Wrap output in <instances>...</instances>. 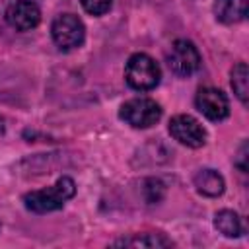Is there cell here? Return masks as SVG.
<instances>
[{"mask_svg": "<svg viewBox=\"0 0 249 249\" xmlns=\"http://www.w3.org/2000/svg\"><path fill=\"white\" fill-rule=\"evenodd\" d=\"M214 226L216 230L226 235V237H239L243 233V226H241V218L233 212V210H220L214 216Z\"/></svg>", "mask_w": 249, "mask_h": 249, "instance_id": "obj_11", "label": "cell"}, {"mask_svg": "<svg viewBox=\"0 0 249 249\" xmlns=\"http://www.w3.org/2000/svg\"><path fill=\"white\" fill-rule=\"evenodd\" d=\"M4 130H6V124H4V117L0 115V136L4 134Z\"/></svg>", "mask_w": 249, "mask_h": 249, "instance_id": "obj_15", "label": "cell"}, {"mask_svg": "<svg viewBox=\"0 0 249 249\" xmlns=\"http://www.w3.org/2000/svg\"><path fill=\"white\" fill-rule=\"evenodd\" d=\"M124 78H126V84L132 89L148 91V89H154L160 84L161 70H160L158 62L152 56H148L144 53H136L126 60Z\"/></svg>", "mask_w": 249, "mask_h": 249, "instance_id": "obj_2", "label": "cell"}, {"mask_svg": "<svg viewBox=\"0 0 249 249\" xmlns=\"http://www.w3.org/2000/svg\"><path fill=\"white\" fill-rule=\"evenodd\" d=\"M167 64H169L173 74L191 76L200 66V53L191 41L177 39V41L171 43V47L167 51Z\"/></svg>", "mask_w": 249, "mask_h": 249, "instance_id": "obj_5", "label": "cell"}, {"mask_svg": "<svg viewBox=\"0 0 249 249\" xmlns=\"http://www.w3.org/2000/svg\"><path fill=\"white\" fill-rule=\"evenodd\" d=\"M214 16L226 25L239 23L247 18V0H216Z\"/></svg>", "mask_w": 249, "mask_h": 249, "instance_id": "obj_9", "label": "cell"}, {"mask_svg": "<svg viewBox=\"0 0 249 249\" xmlns=\"http://www.w3.org/2000/svg\"><path fill=\"white\" fill-rule=\"evenodd\" d=\"M231 88L243 105L249 101V70L245 62H237L231 70Z\"/></svg>", "mask_w": 249, "mask_h": 249, "instance_id": "obj_12", "label": "cell"}, {"mask_svg": "<svg viewBox=\"0 0 249 249\" xmlns=\"http://www.w3.org/2000/svg\"><path fill=\"white\" fill-rule=\"evenodd\" d=\"M195 105L208 121H224L230 115L228 97L216 88H200L196 91Z\"/></svg>", "mask_w": 249, "mask_h": 249, "instance_id": "obj_7", "label": "cell"}, {"mask_svg": "<svg viewBox=\"0 0 249 249\" xmlns=\"http://www.w3.org/2000/svg\"><path fill=\"white\" fill-rule=\"evenodd\" d=\"M195 187L204 196H220L226 189L224 177L214 169H200L195 175Z\"/></svg>", "mask_w": 249, "mask_h": 249, "instance_id": "obj_10", "label": "cell"}, {"mask_svg": "<svg viewBox=\"0 0 249 249\" xmlns=\"http://www.w3.org/2000/svg\"><path fill=\"white\" fill-rule=\"evenodd\" d=\"M76 195V185L70 177H60L54 185L41 189V191H31L23 196L25 208L35 212V214H47L53 210H58L64 206L66 200H70Z\"/></svg>", "mask_w": 249, "mask_h": 249, "instance_id": "obj_1", "label": "cell"}, {"mask_svg": "<svg viewBox=\"0 0 249 249\" xmlns=\"http://www.w3.org/2000/svg\"><path fill=\"white\" fill-rule=\"evenodd\" d=\"M51 35L54 45L60 51H72L80 47L86 39V27L82 19L74 14H60L53 19L51 25Z\"/></svg>", "mask_w": 249, "mask_h": 249, "instance_id": "obj_4", "label": "cell"}, {"mask_svg": "<svg viewBox=\"0 0 249 249\" xmlns=\"http://www.w3.org/2000/svg\"><path fill=\"white\" fill-rule=\"evenodd\" d=\"M169 134L189 148H200L206 142L204 126L191 115H175L169 121Z\"/></svg>", "mask_w": 249, "mask_h": 249, "instance_id": "obj_6", "label": "cell"}, {"mask_svg": "<svg viewBox=\"0 0 249 249\" xmlns=\"http://www.w3.org/2000/svg\"><path fill=\"white\" fill-rule=\"evenodd\" d=\"M119 117L132 128H150L161 119V107L150 97H134L121 105Z\"/></svg>", "mask_w": 249, "mask_h": 249, "instance_id": "obj_3", "label": "cell"}, {"mask_svg": "<svg viewBox=\"0 0 249 249\" xmlns=\"http://www.w3.org/2000/svg\"><path fill=\"white\" fill-rule=\"evenodd\" d=\"M6 21L18 31H29L39 25L41 10L33 0H16L6 8Z\"/></svg>", "mask_w": 249, "mask_h": 249, "instance_id": "obj_8", "label": "cell"}, {"mask_svg": "<svg viewBox=\"0 0 249 249\" xmlns=\"http://www.w3.org/2000/svg\"><path fill=\"white\" fill-rule=\"evenodd\" d=\"M115 245H124V247H169V245H173V241L163 237L161 233H142V235L119 239V241H115Z\"/></svg>", "mask_w": 249, "mask_h": 249, "instance_id": "obj_13", "label": "cell"}, {"mask_svg": "<svg viewBox=\"0 0 249 249\" xmlns=\"http://www.w3.org/2000/svg\"><path fill=\"white\" fill-rule=\"evenodd\" d=\"M80 2H82V8L91 16L105 14L113 4V0H80Z\"/></svg>", "mask_w": 249, "mask_h": 249, "instance_id": "obj_14", "label": "cell"}]
</instances>
